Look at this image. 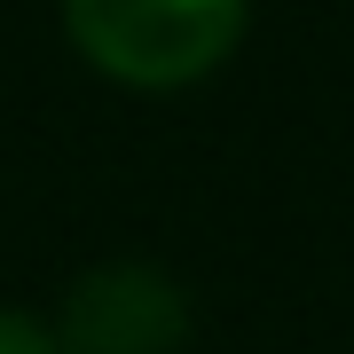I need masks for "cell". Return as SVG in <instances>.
<instances>
[{"instance_id":"7a4b0ae2","label":"cell","mask_w":354,"mask_h":354,"mask_svg":"<svg viewBox=\"0 0 354 354\" xmlns=\"http://www.w3.org/2000/svg\"><path fill=\"white\" fill-rule=\"evenodd\" d=\"M55 354H181L189 346V291L158 260H102L71 276L55 307Z\"/></svg>"},{"instance_id":"3957f363","label":"cell","mask_w":354,"mask_h":354,"mask_svg":"<svg viewBox=\"0 0 354 354\" xmlns=\"http://www.w3.org/2000/svg\"><path fill=\"white\" fill-rule=\"evenodd\" d=\"M0 354H55V339H48V323H39V315L0 307Z\"/></svg>"},{"instance_id":"6da1fadb","label":"cell","mask_w":354,"mask_h":354,"mask_svg":"<svg viewBox=\"0 0 354 354\" xmlns=\"http://www.w3.org/2000/svg\"><path fill=\"white\" fill-rule=\"evenodd\" d=\"M252 0H64V32L102 79L142 95L197 87L244 39Z\"/></svg>"}]
</instances>
